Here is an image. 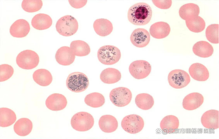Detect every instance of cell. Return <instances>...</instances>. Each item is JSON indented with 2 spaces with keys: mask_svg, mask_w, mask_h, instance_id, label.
<instances>
[{
  "mask_svg": "<svg viewBox=\"0 0 219 139\" xmlns=\"http://www.w3.org/2000/svg\"><path fill=\"white\" fill-rule=\"evenodd\" d=\"M95 32L99 36H105L110 34L113 30V26L110 21L107 19L100 18L96 19L93 24Z\"/></svg>",
  "mask_w": 219,
  "mask_h": 139,
  "instance_id": "44dd1931",
  "label": "cell"
},
{
  "mask_svg": "<svg viewBox=\"0 0 219 139\" xmlns=\"http://www.w3.org/2000/svg\"><path fill=\"white\" fill-rule=\"evenodd\" d=\"M99 125L100 129L106 133H111L115 131L118 127L116 119L110 115L102 116L99 121Z\"/></svg>",
  "mask_w": 219,
  "mask_h": 139,
  "instance_id": "ffe728a7",
  "label": "cell"
},
{
  "mask_svg": "<svg viewBox=\"0 0 219 139\" xmlns=\"http://www.w3.org/2000/svg\"><path fill=\"white\" fill-rule=\"evenodd\" d=\"M43 6L41 0H23L22 3V7L25 11L33 12L39 10Z\"/></svg>",
  "mask_w": 219,
  "mask_h": 139,
  "instance_id": "d6a6232c",
  "label": "cell"
},
{
  "mask_svg": "<svg viewBox=\"0 0 219 139\" xmlns=\"http://www.w3.org/2000/svg\"><path fill=\"white\" fill-rule=\"evenodd\" d=\"M207 40L214 44L219 43V25L212 24L208 26L206 30Z\"/></svg>",
  "mask_w": 219,
  "mask_h": 139,
  "instance_id": "836d02e7",
  "label": "cell"
},
{
  "mask_svg": "<svg viewBox=\"0 0 219 139\" xmlns=\"http://www.w3.org/2000/svg\"><path fill=\"white\" fill-rule=\"evenodd\" d=\"M34 81L38 84L42 86L49 85L52 82V76L48 70L43 69H38L34 72L33 75Z\"/></svg>",
  "mask_w": 219,
  "mask_h": 139,
  "instance_id": "4316f807",
  "label": "cell"
},
{
  "mask_svg": "<svg viewBox=\"0 0 219 139\" xmlns=\"http://www.w3.org/2000/svg\"><path fill=\"white\" fill-rule=\"evenodd\" d=\"M52 24V20L50 16L44 13L36 14L31 21V24L33 27L40 30L48 28Z\"/></svg>",
  "mask_w": 219,
  "mask_h": 139,
  "instance_id": "7402d4cb",
  "label": "cell"
},
{
  "mask_svg": "<svg viewBox=\"0 0 219 139\" xmlns=\"http://www.w3.org/2000/svg\"><path fill=\"white\" fill-rule=\"evenodd\" d=\"M66 85L71 91L81 92L88 87L89 80L87 76L84 73L79 72L70 74L66 80Z\"/></svg>",
  "mask_w": 219,
  "mask_h": 139,
  "instance_id": "3957f363",
  "label": "cell"
},
{
  "mask_svg": "<svg viewBox=\"0 0 219 139\" xmlns=\"http://www.w3.org/2000/svg\"><path fill=\"white\" fill-rule=\"evenodd\" d=\"M94 123V118L90 113L84 112L76 113L72 117L71 124L74 130L85 132L92 128Z\"/></svg>",
  "mask_w": 219,
  "mask_h": 139,
  "instance_id": "5b68a950",
  "label": "cell"
},
{
  "mask_svg": "<svg viewBox=\"0 0 219 139\" xmlns=\"http://www.w3.org/2000/svg\"><path fill=\"white\" fill-rule=\"evenodd\" d=\"M192 51L196 55L202 58L211 56L213 52L212 46L205 41H200L196 43L193 46Z\"/></svg>",
  "mask_w": 219,
  "mask_h": 139,
  "instance_id": "603a6c76",
  "label": "cell"
},
{
  "mask_svg": "<svg viewBox=\"0 0 219 139\" xmlns=\"http://www.w3.org/2000/svg\"><path fill=\"white\" fill-rule=\"evenodd\" d=\"M56 61L60 65H69L73 63L75 59L74 55L70 47L64 46L57 50L55 55Z\"/></svg>",
  "mask_w": 219,
  "mask_h": 139,
  "instance_id": "9a60e30c",
  "label": "cell"
},
{
  "mask_svg": "<svg viewBox=\"0 0 219 139\" xmlns=\"http://www.w3.org/2000/svg\"><path fill=\"white\" fill-rule=\"evenodd\" d=\"M78 23L76 19L71 15L62 17L57 21L56 28L61 35L69 36L73 35L78 29Z\"/></svg>",
  "mask_w": 219,
  "mask_h": 139,
  "instance_id": "277c9868",
  "label": "cell"
},
{
  "mask_svg": "<svg viewBox=\"0 0 219 139\" xmlns=\"http://www.w3.org/2000/svg\"><path fill=\"white\" fill-rule=\"evenodd\" d=\"M179 13L180 17L186 20L198 16L200 8L198 5L195 4L188 3L181 7Z\"/></svg>",
  "mask_w": 219,
  "mask_h": 139,
  "instance_id": "484cf974",
  "label": "cell"
},
{
  "mask_svg": "<svg viewBox=\"0 0 219 139\" xmlns=\"http://www.w3.org/2000/svg\"><path fill=\"white\" fill-rule=\"evenodd\" d=\"M121 77V74L118 70L112 68H106L101 72L100 78L103 83L112 84L119 81Z\"/></svg>",
  "mask_w": 219,
  "mask_h": 139,
  "instance_id": "d4e9b609",
  "label": "cell"
},
{
  "mask_svg": "<svg viewBox=\"0 0 219 139\" xmlns=\"http://www.w3.org/2000/svg\"><path fill=\"white\" fill-rule=\"evenodd\" d=\"M186 26L191 31L195 33L202 31L205 27V22L203 19L199 16L186 20Z\"/></svg>",
  "mask_w": 219,
  "mask_h": 139,
  "instance_id": "1f68e13d",
  "label": "cell"
},
{
  "mask_svg": "<svg viewBox=\"0 0 219 139\" xmlns=\"http://www.w3.org/2000/svg\"><path fill=\"white\" fill-rule=\"evenodd\" d=\"M131 75L135 78L140 79L147 77L150 73L151 67L150 64L145 60L135 61L129 68Z\"/></svg>",
  "mask_w": 219,
  "mask_h": 139,
  "instance_id": "30bf717a",
  "label": "cell"
},
{
  "mask_svg": "<svg viewBox=\"0 0 219 139\" xmlns=\"http://www.w3.org/2000/svg\"><path fill=\"white\" fill-rule=\"evenodd\" d=\"M70 46L74 55L77 56H85L88 55L90 52L89 45L82 40L73 41L71 43Z\"/></svg>",
  "mask_w": 219,
  "mask_h": 139,
  "instance_id": "f1b7e54d",
  "label": "cell"
},
{
  "mask_svg": "<svg viewBox=\"0 0 219 139\" xmlns=\"http://www.w3.org/2000/svg\"><path fill=\"white\" fill-rule=\"evenodd\" d=\"M132 94L130 90L124 87H119L112 89L109 93V98L112 103L118 107H123L130 102Z\"/></svg>",
  "mask_w": 219,
  "mask_h": 139,
  "instance_id": "52a82bcc",
  "label": "cell"
},
{
  "mask_svg": "<svg viewBox=\"0 0 219 139\" xmlns=\"http://www.w3.org/2000/svg\"><path fill=\"white\" fill-rule=\"evenodd\" d=\"M135 102L139 108L143 110L150 109L153 107L154 103L153 97L147 93H141L137 95Z\"/></svg>",
  "mask_w": 219,
  "mask_h": 139,
  "instance_id": "f546056e",
  "label": "cell"
},
{
  "mask_svg": "<svg viewBox=\"0 0 219 139\" xmlns=\"http://www.w3.org/2000/svg\"><path fill=\"white\" fill-rule=\"evenodd\" d=\"M84 102L88 106L94 108L100 107L105 103L103 95L99 93L94 92L87 95L84 98Z\"/></svg>",
  "mask_w": 219,
  "mask_h": 139,
  "instance_id": "4dcf8cb0",
  "label": "cell"
},
{
  "mask_svg": "<svg viewBox=\"0 0 219 139\" xmlns=\"http://www.w3.org/2000/svg\"><path fill=\"white\" fill-rule=\"evenodd\" d=\"M121 54L120 50L113 46L107 45L100 47L97 52L99 61L105 65H112L120 60Z\"/></svg>",
  "mask_w": 219,
  "mask_h": 139,
  "instance_id": "7a4b0ae2",
  "label": "cell"
},
{
  "mask_svg": "<svg viewBox=\"0 0 219 139\" xmlns=\"http://www.w3.org/2000/svg\"><path fill=\"white\" fill-rule=\"evenodd\" d=\"M168 80L171 87L176 89H180L187 86L191 79L187 72L183 70L176 69L169 73Z\"/></svg>",
  "mask_w": 219,
  "mask_h": 139,
  "instance_id": "9c48e42d",
  "label": "cell"
},
{
  "mask_svg": "<svg viewBox=\"0 0 219 139\" xmlns=\"http://www.w3.org/2000/svg\"><path fill=\"white\" fill-rule=\"evenodd\" d=\"M33 123L28 118H22L19 119L15 123L13 129L15 133L20 136H26L31 132Z\"/></svg>",
  "mask_w": 219,
  "mask_h": 139,
  "instance_id": "cb8c5ba5",
  "label": "cell"
},
{
  "mask_svg": "<svg viewBox=\"0 0 219 139\" xmlns=\"http://www.w3.org/2000/svg\"><path fill=\"white\" fill-rule=\"evenodd\" d=\"M144 125L141 117L136 114H130L125 117L121 122V126L125 131L130 134L140 132Z\"/></svg>",
  "mask_w": 219,
  "mask_h": 139,
  "instance_id": "ba28073f",
  "label": "cell"
},
{
  "mask_svg": "<svg viewBox=\"0 0 219 139\" xmlns=\"http://www.w3.org/2000/svg\"><path fill=\"white\" fill-rule=\"evenodd\" d=\"M39 60L38 54L34 51L29 50L20 52L16 59L18 66L25 70H31L35 68L38 64Z\"/></svg>",
  "mask_w": 219,
  "mask_h": 139,
  "instance_id": "8992f818",
  "label": "cell"
},
{
  "mask_svg": "<svg viewBox=\"0 0 219 139\" xmlns=\"http://www.w3.org/2000/svg\"><path fill=\"white\" fill-rule=\"evenodd\" d=\"M152 16L150 6L143 2L136 3L131 6L128 12V18L132 24L136 25H145L149 22Z\"/></svg>",
  "mask_w": 219,
  "mask_h": 139,
  "instance_id": "6da1fadb",
  "label": "cell"
},
{
  "mask_svg": "<svg viewBox=\"0 0 219 139\" xmlns=\"http://www.w3.org/2000/svg\"><path fill=\"white\" fill-rule=\"evenodd\" d=\"M171 31L170 25L166 22H160L151 25L150 28V35L157 39L165 38L169 34Z\"/></svg>",
  "mask_w": 219,
  "mask_h": 139,
  "instance_id": "ac0fdd59",
  "label": "cell"
},
{
  "mask_svg": "<svg viewBox=\"0 0 219 139\" xmlns=\"http://www.w3.org/2000/svg\"><path fill=\"white\" fill-rule=\"evenodd\" d=\"M179 121L178 118L173 115H167L161 120L160 127L163 132L172 133L178 128Z\"/></svg>",
  "mask_w": 219,
  "mask_h": 139,
  "instance_id": "d6986e66",
  "label": "cell"
},
{
  "mask_svg": "<svg viewBox=\"0 0 219 139\" xmlns=\"http://www.w3.org/2000/svg\"><path fill=\"white\" fill-rule=\"evenodd\" d=\"M201 122L205 128L216 129L219 128V111L211 109L205 112L201 117Z\"/></svg>",
  "mask_w": 219,
  "mask_h": 139,
  "instance_id": "4fadbf2b",
  "label": "cell"
},
{
  "mask_svg": "<svg viewBox=\"0 0 219 139\" xmlns=\"http://www.w3.org/2000/svg\"><path fill=\"white\" fill-rule=\"evenodd\" d=\"M204 97L201 94L197 92L191 93L184 98L182 106L188 110H192L199 107L203 103Z\"/></svg>",
  "mask_w": 219,
  "mask_h": 139,
  "instance_id": "2e32d148",
  "label": "cell"
},
{
  "mask_svg": "<svg viewBox=\"0 0 219 139\" xmlns=\"http://www.w3.org/2000/svg\"><path fill=\"white\" fill-rule=\"evenodd\" d=\"M152 2L155 6L161 9H168L172 4L171 0H152Z\"/></svg>",
  "mask_w": 219,
  "mask_h": 139,
  "instance_id": "d590c367",
  "label": "cell"
},
{
  "mask_svg": "<svg viewBox=\"0 0 219 139\" xmlns=\"http://www.w3.org/2000/svg\"><path fill=\"white\" fill-rule=\"evenodd\" d=\"M14 70L13 67L8 64H2L0 65V81H5L13 75Z\"/></svg>",
  "mask_w": 219,
  "mask_h": 139,
  "instance_id": "e575fe53",
  "label": "cell"
},
{
  "mask_svg": "<svg viewBox=\"0 0 219 139\" xmlns=\"http://www.w3.org/2000/svg\"><path fill=\"white\" fill-rule=\"evenodd\" d=\"M67 101L63 94L54 93L50 95L46 99L45 104L49 109L53 111L62 110L66 107Z\"/></svg>",
  "mask_w": 219,
  "mask_h": 139,
  "instance_id": "7c38bea8",
  "label": "cell"
},
{
  "mask_svg": "<svg viewBox=\"0 0 219 139\" xmlns=\"http://www.w3.org/2000/svg\"><path fill=\"white\" fill-rule=\"evenodd\" d=\"M16 116L11 109L6 108H0V126L2 127H9L15 122Z\"/></svg>",
  "mask_w": 219,
  "mask_h": 139,
  "instance_id": "83f0119b",
  "label": "cell"
},
{
  "mask_svg": "<svg viewBox=\"0 0 219 139\" xmlns=\"http://www.w3.org/2000/svg\"><path fill=\"white\" fill-rule=\"evenodd\" d=\"M29 24L25 20L18 19L11 26L9 31L13 37L17 38L23 37L28 34L30 30Z\"/></svg>",
  "mask_w": 219,
  "mask_h": 139,
  "instance_id": "5bb4252c",
  "label": "cell"
},
{
  "mask_svg": "<svg viewBox=\"0 0 219 139\" xmlns=\"http://www.w3.org/2000/svg\"><path fill=\"white\" fill-rule=\"evenodd\" d=\"M150 36L148 31L143 28L135 29L131 33L130 40L135 46L142 48L146 46L149 43Z\"/></svg>",
  "mask_w": 219,
  "mask_h": 139,
  "instance_id": "8fae6325",
  "label": "cell"
},
{
  "mask_svg": "<svg viewBox=\"0 0 219 139\" xmlns=\"http://www.w3.org/2000/svg\"><path fill=\"white\" fill-rule=\"evenodd\" d=\"M191 77L194 79L200 81L206 80L209 76L207 68L203 65L198 63L191 65L189 69Z\"/></svg>",
  "mask_w": 219,
  "mask_h": 139,
  "instance_id": "e0dca14e",
  "label": "cell"
},
{
  "mask_svg": "<svg viewBox=\"0 0 219 139\" xmlns=\"http://www.w3.org/2000/svg\"><path fill=\"white\" fill-rule=\"evenodd\" d=\"M70 5L75 8H80L84 7L86 4L87 0H69Z\"/></svg>",
  "mask_w": 219,
  "mask_h": 139,
  "instance_id": "8d00e7d4",
  "label": "cell"
}]
</instances>
